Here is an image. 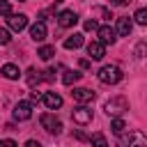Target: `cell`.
Masks as SVG:
<instances>
[{
    "label": "cell",
    "mask_w": 147,
    "mask_h": 147,
    "mask_svg": "<svg viewBox=\"0 0 147 147\" xmlns=\"http://www.w3.org/2000/svg\"><path fill=\"white\" fill-rule=\"evenodd\" d=\"M41 101H44V106H46L48 110L62 108V96H60L57 92H46V94H41Z\"/></svg>",
    "instance_id": "cell-9"
},
{
    "label": "cell",
    "mask_w": 147,
    "mask_h": 147,
    "mask_svg": "<svg viewBox=\"0 0 147 147\" xmlns=\"http://www.w3.org/2000/svg\"><path fill=\"white\" fill-rule=\"evenodd\" d=\"M87 32H92V30H99V25H96V21L94 18H90V21H85V25H83Z\"/></svg>",
    "instance_id": "cell-27"
},
{
    "label": "cell",
    "mask_w": 147,
    "mask_h": 147,
    "mask_svg": "<svg viewBox=\"0 0 147 147\" xmlns=\"http://www.w3.org/2000/svg\"><path fill=\"white\" fill-rule=\"evenodd\" d=\"M87 55H90V60H103L106 46H103L101 41H90V44H87Z\"/></svg>",
    "instance_id": "cell-13"
},
{
    "label": "cell",
    "mask_w": 147,
    "mask_h": 147,
    "mask_svg": "<svg viewBox=\"0 0 147 147\" xmlns=\"http://www.w3.org/2000/svg\"><path fill=\"white\" fill-rule=\"evenodd\" d=\"M0 147H18L11 138H5V140H0Z\"/></svg>",
    "instance_id": "cell-28"
},
{
    "label": "cell",
    "mask_w": 147,
    "mask_h": 147,
    "mask_svg": "<svg viewBox=\"0 0 147 147\" xmlns=\"http://www.w3.org/2000/svg\"><path fill=\"white\" fill-rule=\"evenodd\" d=\"M37 55H39L41 60H51V57L55 55V46H41V48L37 51Z\"/></svg>",
    "instance_id": "cell-20"
},
{
    "label": "cell",
    "mask_w": 147,
    "mask_h": 147,
    "mask_svg": "<svg viewBox=\"0 0 147 147\" xmlns=\"http://www.w3.org/2000/svg\"><path fill=\"white\" fill-rule=\"evenodd\" d=\"M18 2H25V0H18Z\"/></svg>",
    "instance_id": "cell-33"
},
{
    "label": "cell",
    "mask_w": 147,
    "mask_h": 147,
    "mask_svg": "<svg viewBox=\"0 0 147 147\" xmlns=\"http://www.w3.org/2000/svg\"><path fill=\"white\" fill-rule=\"evenodd\" d=\"M0 74H2L7 80H18V78H21V71H18V67H16V64H11V62H7V64L0 69Z\"/></svg>",
    "instance_id": "cell-15"
},
{
    "label": "cell",
    "mask_w": 147,
    "mask_h": 147,
    "mask_svg": "<svg viewBox=\"0 0 147 147\" xmlns=\"http://www.w3.org/2000/svg\"><path fill=\"white\" fill-rule=\"evenodd\" d=\"M92 110L87 108V106H78V108H74V113H71V119L78 124V126H87L90 122H92Z\"/></svg>",
    "instance_id": "cell-4"
},
{
    "label": "cell",
    "mask_w": 147,
    "mask_h": 147,
    "mask_svg": "<svg viewBox=\"0 0 147 147\" xmlns=\"http://www.w3.org/2000/svg\"><path fill=\"white\" fill-rule=\"evenodd\" d=\"M76 138H78V140H87V136H85L83 131H76Z\"/></svg>",
    "instance_id": "cell-32"
},
{
    "label": "cell",
    "mask_w": 147,
    "mask_h": 147,
    "mask_svg": "<svg viewBox=\"0 0 147 147\" xmlns=\"http://www.w3.org/2000/svg\"><path fill=\"white\" fill-rule=\"evenodd\" d=\"M110 2H113V5H117V7H122V5H129L131 0H110Z\"/></svg>",
    "instance_id": "cell-31"
},
{
    "label": "cell",
    "mask_w": 147,
    "mask_h": 147,
    "mask_svg": "<svg viewBox=\"0 0 147 147\" xmlns=\"http://www.w3.org/2000/svg\"><path fill=\"white\" fill-rule=\"evenodd\" d=\"M96 76H99V80H101L103 85H117V83L124 78V74H122V69H119L117 64H106V67H101Z\"/></svg>",
    "instance_id": "cell-1"
},
{
    "label": "cell",
    "mask_w": 147,
    "mask_h": 147,
    "mask_svg": "<svg viewBox=\"0 0 147 147\" xmlns=\"http://www.w3.org/2000/svg\"><path fill=\"white\" fill-rule=\"evenodd\" d=\"M7 23H9V30L21 32L28 28V16L25 14H11V16H7Z\"/></svg>",
    "instance_id": "cell-8"
},
{
    "label": "cell",
    "mask_w": 147,
    "mask_h": 147,
    "mask_svg": "<svg viewBox=\"0 0 147 147\" xmlns=\"http://www.w3.org/2000/svg\"><path fill=\"white\" fill-rule=\"evenodd\" d=\"M124 129H126V124H124V119H122V117H115V119L110 122V131H113L115 136H122V133H124Z\"/></svg>",
    "instance_id": "cell-19"
},
{
    "label": "cell",
    "mask_w": 147,
    "mask_h": 147,
    "mask_svg": "<svg viewBox=\"0 0 147 147\" xmlns=\"http://www.w3.org/2000/svg\"><path fill=\"white\" fill-rule=\"evenodd\" d=\"M80 71H76V69H64V76H62V83L64 85H74V83H78L80 80Z\"/></svg>",
    "instance_id": "cell-17"
},
{
    "label": "cell",
    "mask_w": 147,
    "mask_h": 147,
    "mask_svg": "<svg viewBox=\"0 0 147 147\" xmlns=\"http://www.w3.org/2000/svg\"><path fill=\"white\" fill-rule=\"evenodd\" d=\"M39 122H41V126H44L51 136H60V133H62V122H60L53 113H44V115L39 117Z\"/></svg>",
    "instance_id": "cell-3"
},
{
    "label": "cell",
    "mask_w": 147,
    "mask_h": 147,
    "mask_svg": "<svg viewBox=\"0 0 147 147\" xmlns=\"http://www.w3.org/2000/svg\"><path fill=\"white\" fill-rule=\"evenodd\" d=\"M92 147H108V140L103 133H94L92 136Z\"/></svg>",
    "instance_id": "cell-22"
},
{
    "label": "cell",
    "mask_w": 147,
    "mask_h": 147,
    "mask_svg": "<svg viewBox=\"0 0 147 147\" xmlns=\"http://www.w3.org/2000/svg\"><path fill=\"white\" fill-rule=\"evenodd\" d=\"M131 30H133V21H131L129 16H119V18H117V28H115V32H117L119 37H129Z\"/></svg>",
    "instance_id": "cell-12"
},
{
    "label": "cell",
    "mask_w": 147,
    "mask_h": 147,
    "mask_svg": "<svg viewBox=\"0 0 147 147\" xmlns=\"http://www.w3.org/2000/svg\"><path fill=\"white\" fill-rule=\"evenodd\" d=\"M103 110H106V115L119 117L122 113H126V110H129V101H126V96H113L110 101H106Z\"/></svg>",
    "instance_id": "cell-2"
},
{
    "label": "cell",
    "mask_w": 147,
    "mask_h": 147,
    "mask_svg": "<svg viewBox=\"0 0 147 147\" xmlns=\"http://www.w3.org/2000/svg\"><path fill=\"white\" fill-rule=\"evenodd\" d=\"M30 117H32V103H30V101H18V103L14 106V119L25 122V119H30Z\"/></svg>",
    "instance_id": "cell-5"
},
{
    "label": "cell",
    "mask_w": 147,
    "mask_h": 147,
    "mask_svg": "<svg viewBox=\"0 0 147 147\" xmlns=\"http://www.w3.org/2000/svg\"><path fill=\"white\" fill-rule=\"evenodd\" d=\"M96 34H99V41L103 44V46H113L115 41H117V32H115V28H110V25H101L99 30H96Z\"/></svg>",
    "instance_id": "cell-6"
},
{
    "label": "cell",
    "mask_w": 147,
    "mask_h": 147,
    "mask_svg": "<svg viewBox=\"0 0 147 147\" xmlns=\"http://www.w3.org/2000/svg\"><path fill=\"white\" fill-rule=\"evenodd\" d=\"M78 23V16H76V11H71V9H64V11H60L57 14V25L60 28H74Z\"/></svg>",
    "instance_id": "cell-7"
},
{
    "label": "cell",
    "mask_w": 147,
    "mask_h": 147,
    "mask_svg": "<svg viewBox=\"0 0 147 147\" xmlns=\"http://www.w3.org/2000/svg\"><path fill=\"white\" fill-rule=\"evenodd\" d=\"M0 16H11V5L7 0H0Z\"/></svg>",
    "instance_id": "cell-23"
},
{
    "label": "cell",
    "mask_w": 147,
    "mask_h": 147,
    "mask_svg": "<svg viewBox=\"0 0 147 147\" xmlns=\"http://www.w3.org/2000/svg\"><path fill=\"white\" fill-rule=\"evenodd\" d=\"M30 37H32V41H44L46 39V23L44 21H37L30 28Z\"/></svg>",
    "instance_id": "cell-14"
},
{
    "label": "cell",
    "mask_w": 147,
    "mask_h": 147,
    "mask_svg": "<svg viewBox=\"0 0 147 147\" xmlns=\"http://www.w3.org/2000/svg\"><path fill=\"white\" fill-rule=\"evenodd\" d=\"M92 11H94V14H99L101 18H113V14H110V11L106 9V7H94Z\"/></svg>",
    "instance_id": "cell-25"
},
{
    "label": "cell",
    "mask_w": 147,
    "mask_h": 147,
    "mask_svg": "<svg viewBox=\"0 0 147 147\" xmlns=\"http://www.w3.org/2000/svg\"><path fill=\"white\" fill-rule=\"evenodd\" d=\"M71 96L78 101V103H90V101H94V92L92 90H87V87H74V92H71Z\"/></svg>",
    "instance_id": "cell-11"
},
{
    "label": "cell",
    "mask_w": 147,
    "mask_h": 147,
    "mask_svg": "<svg viewBox=\"0 0 147 147\" xmlns=\"http://www.w3.org/2000/svg\"><path fill=\"white\" fill-rule=\"evenodd\" d=\"M80 46H83V34H78V32H74L71 37L64 39V48H67V51H76V48H80Z\"/></svg>",
    "instance_id": "cell-16"
},
{
    "label": "cell",
    "mask_w": 147,
    "mask_h": 147,
    "mask_svg": "<svg viewBox=\"0 0 147 147\" xmlns=\"http://www.w3.org/2000/svg\"><path fill=\"white\" fill-rule=\"evenodd\" d=\"M124 147H147V138L140 131H131L124 138Z\"/></svg>",
    "instance_id": "cell-10"
},
{
    "label": "cell",
    "mask_w": 147,
    "mask_h": 147,
    "mask_svg": "<svg viewBox=\"0 0 147 147\" xmlns=\"http://www.w3.org/2000/svg\"><path fill=\"white\" fill-rule=\"evenodd\" d=\"M9 41H11L9 30H7V28H0V46H5V44H9Z\"/></svg>",
    "instance_id": "cell-24"
},
{
    "label": "cell",
    "mask_w": 147,
    "mask_h": 147,
    "mask_svg": "<svg viewBox=\"0 0 147 147\" xmlns=\"http://www.w3.org/2000/svg\"><path fill=\"white\" fill-rule=\"evenodd\" d=\"M133 21H136V23H140V25H147V7H140V9H136V14H133Z\"/></svg>",
    "instance_id": "cell-21"
},
{
    "label": "cell",
    "mask_w": 147,
    "mask_h": 147,
    "mask_svg": "<svg viewBox=\"0 0 147 147\" xmlns=\"http://www.w3.org/2000/svg\"><path fill=\"white\" fill-rule=\"evenodd\" d=\"M39 99H41L39 92H30V101H39Z\"/></svg>",
    "instance_id": "cell-30"
},
{
    "label": "cell",
    "mask_w": 147,
    "mask_h": 147,
    "mask_svg": "<svg viewBox=\"0 0 147 147\" xmlns=\"http://www.w3.org/2000/svg\"><path fill=\"white\" fill-rule=\"evenodd\" d=\"M41 80H44V71H37L34 67H32V69H28V85H30V87L39 85Z\"/></svg>",
    "instance_id": "cell-18"
},
{
    "label": "cell",
    "mask_w": 147,
    "mask_h": 147,
    "mask_svg": "<svg viewBox=\"0 0 147 147\" xmlns=\"http://www.w3.org/2000/svg\"><path fill=\"white\" fill-rule=\"evenodd\" d=\"M25 147H41V142H39V140H28Z\"/></svg>",
    "instance_id": "cell-29"
},
{
    "label": "cell",
    "mask_w": 147,
    "mask_h": 147,
    "mask_svg": "<svg viewBox=\"0 0 147 147\" xmlns=\"http://www.w3.org/2000/svg\"><path fill=\"white\" fill-rule=\"evenodd\" d=\"M136 55H138V57H145V55H147V44H145V41H140V44L136 46Z\"/></svg>",
    "instance_id": "cell-26"
}]
</instances>
